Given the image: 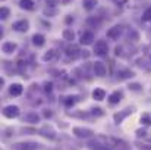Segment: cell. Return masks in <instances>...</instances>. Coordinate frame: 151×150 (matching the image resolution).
<instances>
[{"mask_svg": "<svg viewBox=\"0 0 151 150\" xmlns=\"http://www.w3.org/2000/svg\"><path fill=\"white\" fill-rule=\"evenodd\" d=\"M9 93H10L12 96H15V97H18V96H21V94L24 93V87H22L21 84H18V83H15V84H12V86L9 87Z\"/></svg>", "mask_w": 151, "mask_h": 150, "instance_id": "4fadbf2b", "label": "cell"}, {"mask_svg": "<svg viewBox=\"0 0 151 150\" xmlns=\"http://www.w3.org/2000/svg\"><path fill=\"white\" fill-rule=\"evenodd\" d=\"M1 112H3V116H6V118H9V119L18 118V116L21 115V110H19V107H18V106H15V104L4 106Z\"/></svg>", "mask_w": 151, "mask_h": 150, "instance_id": "3957f363", "label": "cell"}, {"mask_svg": "<svg viewBox=\"0 0 151 150\" xmlns=\"http://www.w3.org/2000/svg\"><path fill=\"white\" fill-rule=\"evenodd\" d=\"M72 133L75 137L78 138H90L94 136V131L90 130V128H84V127H73L72 128Z\"/></svg>", "mask_w": 151, "mask_h": 150, "instance_id": "7a4b0ae2", "label": "cell"}, {"mask_svg": "<svg viewBox=\"0 0 151 150\" xmlns=\"http://www.w3.org/2000/svg\"><path fill=\"white\" fill-rule=\"evenodd\" d=\"M59 1H60V0H47V4H49V6H56Z\"/></svg>", "mask_w": 151, "mask_h": 150, "instance_id": "836d02e7", "label": "cell"}, {"mask_svg": "<svg viewBox=\"0 0 151 150\" xmlns=\"http://www.w3.org/2000/svg\"><path fill=\"white\" fill-rule=\"evenodd\" d=\"M1 50H3L6 54H12V53H15V51L18 50V46H16V43H13V41H4V43L1 44Z\"/></svg>", "mask_w": 151, "mask_h": 150, "instance_id": "8fae6325", "label": "cell"}, {"mask_svg": "<svg viewBox=\"0 0 151 150\" xmlns=\"http://www.w3.org/2000/svg\"><path fill=\"white\" fill-rule=\"evenodd\" d=\"M142 21H151V7H148V9L144 12V15H142Z\"/></svg>", "mask_w": 151, "mask_h": 150, "instance_id": "83f0119b", "label": "cell"}, {"mask_svg": "<svg viewBox=\"0 0 151 150\" xmlns=\"http://www.w3.org/2000/svg\"><path fill=\"white\" fill-rule=\"evenodd\" d=\"M19 7L24 10H34L35 9V3L32 0H21L19 1Z\"/></svg>", "mask_w": 151, "mask_h": 150, "instance_id": "e0dca14e", "label": "cell"}, {"mask_svg": "<svg viewBox=\"0 0 151 150\" xmlns=\"http://www.w3.org/2000/svg\"><path fill=\"white\" fill-rule=\"evenodd\" d=\"M24 121L28 122V124H37V122H40V115L35 113V112H29V113L25 115Z\"/></svg>", "mask_w": 151, "mask_h": 150, "instance_id": "5bb4252c", "label": "cell"}, {"mask_svg": "<svg viewBox=\"0 0 151 150\" xmlns=\"http://www.w3.org/2000/svg\"><path fill=\"white\" fill-rule=\"evenodd\" d=\"M137 136L138 137H145L147 136V131L145 130H137Z\"/></svg>", "mask_w": 151, "mask_h": 150, "instance_id": "4dcf8cb0", "label": "cell"}, {"mask_svg": "<svg viewBox=\"0 0 151 150\" xmlns=\"http://www.w3.org/2000/svg\"><path fill=\"white\" fill-rule=\"evenodd\" d=\"M141 124L142 125H145V127H151V115L150 113H144L142 116H141Z\"/></svg>", "mask_w": 151, "mask_h": 150, "instance_id": "cb8c5ba5", "label": "cell"}, {"mask_svg": "<svg viewBox=\"0 0 151 150\" xmlns=\"http://www.w3.org/2000/svg\"><path fill=\"white\" fill-rule=\"evenodd\" d=\"M56 56H57V51H56V50H49V51L44 54V60H46V62H47V60H53Z\"/></svg>", "mask_w": 151, "mask_h": 150, "instance_id": "d4e9b609", "label": "cell"}, {"mask_svg": "<svg viewBox=\"0 0 151 150\" xmlns=\"http://www.w3.org/2000/svg\"><path fill=\"white\" fill-rule=\"evenodd\" d=\"M66 54H68L69 57H72V59H76V57L79 56V49H78V46H75V44L69 46V47L66 49Z\"/></svg>", "mask_w": 151, "mask_h": 150, "instance_id": "ac0fdd59", "label": "cell"}, {"mask_svg": "<svg viewBox=\"0 0 151 150\" xmlns=\"http://www.w3.org/2000/svg\"><path fill=\"white\" fill-rule=\"evenodd\" d=\"M109 51V44L106 40H97L94 44V53L97 56H106Z\"/></svg>", "mask_w": 151, "mask_h": 150, "instance_id": "277c9868", "label": "cell"}, {"mask_svg": "<svg viewBox=\"0 0 151 150\" xmlns=\"http://www.w3.org/2000/svg\"><path fill=\"white\" fill-rule=\"evenodd\" d=\"M122 99H123V93H122L120 90H116V91H113V93L109 96V99L107 100H109L110 104H117Z\"/></svg>", "mask_w": 151, "mask_h": 150, "instance_id": "7c38bea8", "label": "cell"}, {"mask_svg": "<svg viewBox=\"0 0 151 150\" xmlns=\"http://www.w3.org/2000/svg\"><path fill=\"white\" fill-rule=\"evenodd\" d=\"M46 43V37L43 34H34L32 36V44L37 46V47H43Z\"/></svg>", "mask_w": 151, "mask_h": 150, "instance_id": "2e32d148", "label": "cell"}, {"mask_svg": "<svg viewBox=\"0 0 151 150\" xmlns=\"http://www.w3.org/2000/svg\"><path fill=\"white\" fill-rule=\"evenodd\" d=\"M91 113H93V115H97V116H101V115H103V110H101L100 107H93V109H91Z\"/></svg>", "mask_w": 151, "mask_h": 150, "instance_id": "f1b7e54d", "label": "cell"}, {"mask_svg": "<svg viewBox=\"0 0 151 150\" xmlns=\"http://www.w3.org/2000/svg\"><path fill=\"white\" fill-rule=\"evenodd\" d=\"M38 134H40L41 137L47 138V140H54V138H56V131H54L51 127H49V125L41 127V128L38 130Z\"/></svg>", "mask_w": 151, "mask_h": 150, "instance_id": "52a82bcc", "label": "cell"}, {"mask_svg": "<svg viewBox=\"0 0 151 150\" xmlns=\"http://www.w3.org/2000/svg\"><path fill=\"white\" fill-rule=\"evenodd\" d=\"M97 4H99V1H97V0H84V1H82L84 9H85V10H88V12L94 10V9L97 7Z\"/></svg>", "mask_w": 151, "mask_h": 150, "instance_id": "d6986e66", "label": "cell"}, {"mask_svg": "<svg viewBox=\"0 0 151 150\" xmlns=\"http://www.w3.org/2000/svg\"><path fill=\"white\" fill-rule=\"evenodd\" d=\"M51 88H53V84H51V83H46V84H44V90H46L47 93H50Z\"/></svg>", "mask_w": 151, "mask_h": 150, "instance_id": "1f68e13d", "label": "cell"}, {"mask_svg": "<svg viewBox=\"0 0 151 150\" xmlns=\"http://www.w3.org/2000/svg\"><path fill=\"white\" fill-rule=\"evenodd\" d=\"M9 15H10V9H9V7H1V10H0V18L4 21V19L9 18Z\"/></svg>", "mask_w": 151, "mask_h": 150, "instance_id": "484cf974", "label": "cell"}, {"mask_svg": "<svg viewBox=\"0 0 151 150\" xmlns=\"http://www.w3.org/2000/svg\"><path fill=\"white\" fill-rule=\"evenodd\" d=\"M135 74L129 69H122L117 72V80H128V78H132Z\"/></svg>", "mask_w": 151, "mask_h": 150, "instance_id": "ffe728a7", "label": "cell"}, {"mask_svg": "<svg viewBox=\"0 0 151 150\" xmlns=\"http://www.w3.org/2000/svg\"><path fill=\"white\" fill-rule=\"evenodd\" d=\"M101 21L99 16H90L88 19H87V25L90 27V28H100L101 27Z\"/></svg>", "mask_w": 151, "mask_h": 150, "instance_id": "9a60e30c", "label": "cell"}, {"mask_svg": "<svg viewBox=\"0 0 151 150\" xmlns=\"http://www.w3.org/2000/svg\"><path fill=\"white\" fill-rule=\"evenodd\" d=\"M94 40H96V37H94V33H91V31H85V33H82L81 34V44H84V46H90V44H93L94 43Z\"/></svg>", "mask_w": 151, "mask_h": 150, "instance_id": "ba28073f", "label": "cell"}, {"mask_svg": "<svg viewBox=\"0 0 151 150\" xmlns=\"http://www.w3.org/2000/svg\"><path fill=\"white\" fill-rule=\"evenodd\" d=\"M43 115H44V118H51V116H53V112L49 110V109H46V110L43 112Z\"/></svg>", "mask_w": 151, "mask_h": 150, "instance_id": "d6a6232c", "label": "cell"}, {"mask_svg": "<svg viewBox=\"0 0 151 150\" xmlns=\"http://www.w3.org/2000/svg\"><path fill=\"white\" fill-rule=\"evenodd\" d=\"M93 69H94V74L97 75V77H104L106 74H107V68H106V65L103 63V62H94V65H93Z\"/></svg>", "mask_w": 151, "mask_h": 150, "instance_id": "30bf717a", "label": "cell"}, {"mask_svg": "<svg viewBox=\"0 0 151 150\" xmlns=\"http://www.w3.org/2000/svg\"><path fill=\"white\" fill-rule=\"evenodd\" d=\"M12 28L16 31V33H27L29 30V21L28 19H21V21H16L12 24Z\"/></svg>", "mask_w": 151, "mask_h": 150, "instance_id": "8992f818", "label": "cell"}, {"mask_svg": "<svg viewBox=\"0 0 151 150\" xmlns=\"http://www.w3.org/2000/svg\"><path fill=\"white\" fill-rule=\"evenodd\" d=\"M51 7H53V6H50V9H49V7H47V9H44V12H43V13H44L46 16H54V15L57 13V9H51Z\"/></svg>", "mask_w": 151, "mask_h": 150, "instance_id": "4316f807", "label": "cell"}, {"mask_svg": "<svg viewBox=\"0 0 151 150\" xmlns=\"http://www.w3.org/2000/svg\"><path fill=\"white\" fill-rule=\"evenodd\" d=\"M129 90L139 91V90H141V86H139V84H129Z\"/></svg>", "mask_w": 151, "mask_h": 150, "instance_id": "f546056e", "label": "cell"}, {"mask_svg": "<svg viewBox=\"0 0 151 150\" xmlns=\"http://www.w3.org/2000/svg\"><path fill=\"white\" fill-rule=\"evenodd\" d=\"M120 53H122V47H116V54L119 56Z\"/></svg>", "mask_w": 151, "mask_h": 150, "instance_id": "e575fe53", "label": "cell"}, {"mask_svg": "<svg viewBox=\"0 0 151 150\" xmlns=\"http://www.w3.org/2000/svg\"><path fill=\"white\" fill-rule=\"evenodd\" d=\"M93 99H96L97 101H101V100L106 99V91L103 88H96L93 90Z\"/></svg>", "mask_w": 151, "mask_h": 150, "instance_id": "44dd1931", "label": "cell"}, {"mask_svg": "<svg viewBox=\"0 0 151 150\" xmlns=\"http://www.w3.org/2000/svg\"><path fill=\"white\" fill-rule=\"evenodd\" d=\"M62 37H63V40L73 41V40H75V33H73L70 28H66V30H63V33H62Z\"/></svg>", "mask_w": 151, "mask_h": 150, "instance_id": "7402d4cb", "label": "cell"}, {"mask_svg": "<svg viewBox=\"0 0 151 150\" xmlns=\"http://www.w3.org/2000/svg\"><path fill=\"white\" fill-rule=\"evenodd\" d=\"M122 33H123V28H122L120 25H114V27H111V28L107 31V37L111 38V40H116V38H119V37L122 36Z\"/></svg>", "mask_w": 151, "mask_h": 150, "instance_id": "9c48e42d", "label": "cell"}, {"mask_svg": "<svg viewBox=\"0 0 151 150\" xmlns=\"http://www.w3.org/2000/svg\"><path fill=\"white\" fill-rule=\"evenodd\" d=\"M1 1H6V0H1Z\"/></svg>", "mask_w": 151, "mask_h": 150, "instance_id": "8d00e7d4", "label": "cell"}, {"mask_svg": "<svg viewBox=\"0 0 151 150\" xmlns=\"http://www.w3.org/2000/svg\"><path fill=\"white\" fill-rule=\"evenodd\" d=\"M72 21H73V18H70V16H68V18H66V22H68V24H70Z\"/></svg>", "mask_w": 151, "mask_h": 150, "instance_id": "d590c367", "label": "cell"}, {"mask_svg": "<svg viewBox=\"0 0 151 150\" xmlns=\"http://www.w3.org/2000/svg\"><path fill=\"white\" fill-rule=\"evenodd\" d=\"M13 149L15 150H38L40 149V144L34 143V141H24V143L13 144Z\"/></svg>", "mask_w": 151, "mask_h": 150, "instance_id": "5b68a950", "label": "cell"}, {"mask_svg": "<svg viewBox=\"0 0 151 150\" xmlns=\"http://www.w3.org/2000/svg\"><path fill=\"white\" fill-rule=\"evenodd\" d=\"M76 101H78V96H68V97H65V99H63V103H65V106H66V107L73 106Z\"/></svg>", "mask_w": 151, "mask_h": 150, "instance_id": "603a6c76", "label": "cell"}, {"mask_svg": "<svg viewBox=\"0 0 151 150\" xmlns=\"http://www.w3.org/2000/svg\"><path fill=\"white\" fill-rule=\"evenodd\" d=\"M134 110H135V107L134 106H129V107H125L123 110H119V112H116L114 115H113V121H114V124H122L131 113H134Z\"/></svg>", "mask_w": 151, "mask_h": 150, "instance_id": "6da1fadb", "label": "cell"}]
</instances>
